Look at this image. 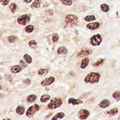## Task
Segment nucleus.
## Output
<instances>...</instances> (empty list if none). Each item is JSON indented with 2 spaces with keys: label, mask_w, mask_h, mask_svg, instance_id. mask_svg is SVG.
<instances>
[{
  "label": "nucleus",
  "mask_w": 120,
  "mask_h": 120,
  "mask_svg": "<svg viewBox=\"0 0 120 120\" xmlns=\"http://www.w3.org/2000/svg\"><path fill=\"white\" fill-rule=\"evenodd\" d=\"M101 78V74L98 72H91L88 74L84 78V82L86 84L98 83Z\"/></svg>",
  "instance_id": "obj_1"
},
{
  "label": "nucleus",
  "mask_w": 120,
  "mask_h": 120,
  "mask_svg": "<svg viewBox=\"0 0 120 120\" xmlns=\"http://www.w3.org/2000/svg\"><path fill=\"white\" fill-rule=\"evenodd\" d=\"M63 105V100L60 98H53L48 104V108L50 110H55Z\"/></svg>",
  "instance_id": "obj_2"
},
{
  "label": "nucleus",
  "mask_w": 120,
  "mask_h": 120,
  "mask_svg": "<svg viewBox=\"0 0 120 120\" xmlns=\"http://www.w3.org/2000/svg\"><path fill=\"white\" fill-rule=\"evenodd\" d=\"M39 109H40V107L38 104H34V105L30 106L28 108V110L26 111V116L30 118L33 117L34 115L39 110Z\"/></svg>",
  "instance_id": "obj_3"
},
{
  "label": "nucleus",
  "mask_w": 120,
  "mask_h": 120,
  "mask_svg": "<svg viewBox=\"0 0 120 120\" xmlns=\"http://www.w3.org/2000/svg\"><path fill=\"white\" fill-rule=\"evenodd\" d=\"M102 37L100 34H96L94 35H93L91 39H90V44L92 45V46H99L101 42H102Z\"/></svg>",
  "instance_id": "obj_4"
},
{
  "label": "nucleus",
  "mask_w": 120,
  "mask_h": 120,
  "mask_svg": "<svg viewBox=\"0 0 120 120\" xmlns=\"http://www.w3.org/2000/svg\"><path fill=\"white\" fill-rule=\"evenodd\" d=\"M78 17L73 14H69L65 17V22L69 25H75L78 22Z\"/></svg>",
  "instance_id": "obj_5"
},
{
  "label": "nucleus",
  "mask_w": 120,
  "mask_h": 120,
  "mask_svg": "<svg viewBox=\"0 0 120 120\" xmlns=\"http://www.w3.org/2000/svg\"><path fill=\"white\" fill-rule=\"evenodd\" d=\"M30 20V18L28 15H20V17H18V20H17V22L19 25H27Z\"/></svg>",
  "instance_id": "obj_6"
},
{
  "label": "nucleus",
  "mask_w": 120,
  "mask_h": 120,
  "mask_svg": "<svg viewBox=\"0 0 120 120\" xmlns=\"http://www.w3.org/2000/svg\"><path fill=\"white\" fill-rule=\"evenodd\" d=\"M89 115H90V112L86 109H81L78 112V117L81 120L87 119Z\"/></svg>",
  "instance_id": "obj_7"
},
{
  "label": "nucleus",
  "mask_w": 120,
  "mask_h": 120,
  "mask_svg": "<svg viewBox=\"0 0 120 120\" xmlns=\"http://www.w3.org/2000/svg\"><path fill=\"white\" fill-rule=\"evenodd\" d=\"M92 53V50L88 48H84L80 50V51L77 53L78 57H84L89 56Z\"/></svg>",
  "instance_id": "obj_8"
},
{
  "label": "nucleus",
  "mask_w": 120,
  "mask_h": 120,
  "mask_svg": "<svg viewBox=\"0 0 120 120\" xmlns=\"http://www.w3.org/2000/svg\"><path fill=\"white\" fill-rule=\"evenodd\" d=\"M56 79L54 77H48L44 80H42L41 82V85L42 86H50L51 84H52L54 82H55Z\"/></svg>",
  "instance_id": "obj_9"
},
{
  "label": "nucleus",
  "mask_w": 120,
  "mask_h": 120,
  "mask_svg": "<svg viewBox=\"0 0 120 120\" xmlns=\"http://www.w3.org/2000/svg\"><path fill=\"white\" fill-rule=\"evenodd\" d=\"M100 27V23L98 22H91L86 25V27L91 30H97Z\"/></svg>",
  "instance_id": "obj_10"
},
{
  "label": "nucleus",
  "mask_w": 120,
  "mask_h": 120,
  "mask_svg": "<svg viewBox=\"0 0 120 120\" xmlns=\"http://www.w3.org/2000/svg\"><path fill=\"white\" fill-rule=\"evenodd\" d=\"M83 102L82 100L80 99H76V98H70L68 99V103L70 104V105H79V104H82Z\"/></svg>",
  "instance_id": "obj_11"
},
{
  "label": "nucleus",
  "mask_w": 120,
  "mask_h": 120,
  "mask_svg": "<svg viewBox=\"0 0 120 120\" xmlns=\"http://www.w3.org/2000/svg\"><path fill=\"white\" fill-rule=\"evenodd\" d=\"M110 101H109V100H107V99H105V100H103V101H102L100 103H99V107L100 108H108L109 106H110Z\"/></svg>",
  "instance_id": "obj_12"
},
{
  "label": "nucleus",
  "mask_w": 120,
  "mask_h": 120,
  "mask_svg": "<svg viewBox=\"0 0 120 120\" xmlns=\"http://www.w3.org/2000/svg\"><path fill=\"white\" fill-rule=\"evenodd\" d=\"M118 112H119L118 108H112V109L110 110L109 111L106 112L105 114H106L107 115H109V116H115V115H116L117 114H118Z\"/></svg>",
  "instance_id": "obj_13"
},
{
  "label": "nucleus",
  "mask_w": 120,
  "mask_h": 120,
  "mask_svg": "<svg viewBox=\"0 0 120 120\" xmlns=\"http://www.w3.org/2000/svg\"><path fill=\"white\" fill-rule=\"evenodd\" d=\"M89 63V59L88 58H85L84 59H83V60H82L80 68H81L82 69H85V68L88 66Z\"/></svg>",
  "instance_id": "obj_14"
},
{
  "label": "nucleus",
  "mask_w": 120,
  "mask_h": 120,
  "mask_svg": "<svg viewBox=\"0 0 120 120\" xmlns=\"http://www.w3.org/2000/svg\"><path fill=\"white\" fill-rule=\"evenodd\" d=\"M21 70H22V68H21L20 65H14V66L12 67L11 69V72L13 73V74L18 73V72H20Z\"/></svg>",
  "instance_id": "obj_15"
},
{
  "label": "nucleus",
  "mask_w": 120,
  "mask_h": 120,
  "mask_svg": "<svg viewBox=\"0 0 120 120\" xmlns=\"http://www.w3.org/2000/svg\"><path fill=\"white\" fill-rule=\"evenodd\" d=\"M68 52V49L65 46H60L57 50V53L58 54H67Z\"/></svg>",
  "instance_id": "obj_16"
},
{
  "label": "nucleus",
  "mask_w": 120,
  "mask_h": 120,
  "mask_svg": "<svg viewBox=\"0 0 120 120\" xmlns=\"http://www.w3.org/2000/svg\"><path fill=\"white\" fill-rule=\"evenodd\" d=\"M15 112H16V113H17L18 115H23V114L25 113V108L23 106H21V105L18 106L17 108H16V110H15Z\"/></svg>",
  "instance_id": "obj_17"
},
{
  "label": "nucleus",
  "mask_w": 120,
  "mask_h": 120,
  "mask_svg": "<svg viewBox=\"0 0 120 120\" xmlns=\"http://www.w3.org/2000/svg\"><path fill=\"white\" fill-rule=\"evenodd\" d=\"M65 117V113L64 112H58L56 115H54L51 120H61Z\"/></svg>",
  "instance_id": "obj_18"
},
{
  "label": "nucleus",
  "mask_w": 120,
  "mask_h": 120,
  "mask_svg": "<svg viewBox=\"0 0 120 120\" xmlns=\"http://www.w3.org/2000/svg\"><path fill=\"white\" fill-rule=\"evenodd\" d=\"M50 100H51V96L49 95H46V94L41 96V98H40V102L43 103H46L47 101H49Z\"/></svg>",
  "instance_id": "obj_19"
},
{
  "label": "nucleus",
  "mask_w": 120,
  "mask_h": 120,
  "mask_svg": "<svg viewBox=\"0 0 120 120\" xmlns=\"http://www.w3.org/2000/svg\"><path fill=\"white\" fill-rule=\"evenodd\" d=\"M36 100H37V96L35 94H31L27 97V101L28 103H33Z\"/></svg>",
  "instance_id": "obj_20"
},
{
  "label": "nucleus",
  "mask_w": 120,
  "mask_h": 120,
  "mask_svg": "<svg viewBox=\"0 0 120 120\" xmlns=\"http://www.w3.org/2000/svg\"><path fill=\"white\" fill-rule=\"evenodd\" d=\"M49 72V70L48 69H46V68H41L38 70L37 72V74L39 75V76H43V75H46L47 73Z\"/></svg>",
  "instance_id": "obj_21"
},
{
  "label": "nucleus",
  "mask_w": 120,
  "mask_h": 120,
  "mask_svg": "<svg viewBox=\"0 0 120 120\" xmlns=\"http://www.w3.org/2000/svg\"><path fill=\"white\" fill-rule=\"evenodd\" d=\"M101 11H102L103 12L107 13V12H108L109 10H110V6H109L108 4H101Z\"/></svg>",
  "instance_id": "obj_22"
},
{
  "label": "nucleus",
  "mask_w": 120,
  "mask_h": 120,
  "mask_svg": "<svg viewBox=\"0 0 120 120\" xmlns=\"http://www.w3.org/2000/svg\"><path fill=\"white\" fill-rule=\"evenodd\" d=\"M41 0H35V1L32 3V4L31 5V8H39V7L40 6V5H41Z\"/></svg>",
  "instance_id": "obj_23"
},
{
  "label": "nucleus",
  "mask_w": 120,
  "mask_h": 120,
  "mask_svg": "<svg viewBox=\"0 0 120 120\" xmlns=\"http://www.w3.org/2000/svg\"><path fill=\"white\" fill-rule=\"evenodd\" d=\"M112 97L117 101H120V91H115L113 93V94H112Z\"/></svg>",
  "instance_id": "obj_24"
},
{
  "label": "nucleus",
  "mask_w": 120,
  "mask_h": 120,
  "mask_svg": "<svg viewBox=\"0 0 120 120\" xmlns=\"http://www.w3.org/2000/svg\"><path fill=\"white\" fill-rule=\"evenodd\" d=\"M23 58H24L25 60L26 61V63L27 64H30L32 62V57L29 54H25L23 56Z\"/></svg>",
  "instance_id": "obj_25"
},
{
  "label": "nucleus",
  "mask_w": 120,
  "mask_h": 120,
  "mask_svg": "<svg viewBox=\"0 0 120 120\" xmlns=\"http://www.w3.org/2000/svg\"><path fill=\"white\" fill-rule=\"evenodd\" d=\"M34 26L32 25H28L27 26H26V27L25 28V30L26 32L27 33H32L34 31Z\"/></svg>",
  "instance_id": "obj_26"
},
{
  "label": "nucleus",
  "mask_w": 120,
  "mask_h": 120,
  "mask_svg": "<svg viewBox=\"0 0 120 120\" xmlns=\"http://www.w3.org/2000/svg\"><path fill=\"white\" fill-rule=\"evenodd\" d=\"M84 20L86 21L90 22V21H94L96 20V17L94 15H87L84 18Z\"/></svg>",
  "instance_id": "obj_27"
},
{
  "label": "nucleus",
  "mask_w": 120,
  "mask_h": 120,
  "mask_svg": "<svg viewBox=\"0 0 120 120\" xmlns=\"http://www.w3.org/2000/svg\"><path fill=\"white\" fill-rule=\"evenodd\" d=\"M28 44H29V46L32 49H35L37 46V44L35 40H31Z\"/></svg>",
  "instance_id": "obj_28"
},
{
  "label": "nucleus",
  "mask_w": 120,
  "mask_h": 120,
  "mask_svg": "<svg viewBox=\"0 0 120 120\" xmlns=\"http://www.w3.org/2000/svg\"><path fill=\"white\" fill-rule=\"evenodd\" d=\"M104 61H105V60H104L103 58L99 59L98 61H96V63H94L93 64V66H94V67H98V66H100L101 65H102V64L103 63Z\"/></svg>",
  "instance_id": "obj_29"
},
{
  "label": "nucleus",
  "mask_w": 120,
  "mask_h": 120,
  "mask_svg": "<svg viewBox=\"0 0 120 120\" xmlns=\"http://www.w3.org/2000/svg\"><path fill=\"white\" fill-rule=\"evenodd\" d=\"M9 8H10V10L11 11L12 13H15L16 9H17V5L15 3H11L10 6H9Z\"/></svg>",
  "instance_id": "obj_30"
},
{
  "label": "nucleus",
  "mask_w": 120,
  "mask_h": 120,
  "mask_svg": "<svg viewBox=\"0 0 120 120\" xmlns=\"http://www.w3.org/2000/svg\"><path fill=\"white\" fill-rule=\"evenodd\" d=\"M8 41L10 43H13V42H15L17 40V37L15 36L11 35V36H9L8 37Z\"/></svg>",
  "instance_id": "obj_31"
},
{
  "label": "nucleus",
  "mask_w": 120,
  "mask_h": 120,
  "mask_svg": "<svg viewBox=\"0 0 120 120\" xmlns=\"http://www.w3.org/2000/svg\"><path fill=\"white\" fill-rule=\"evenodd\" d=\"M60 1L66 6H71L72 4V0H60Z\"/></svg>",
  "instance_id": "obj_32"
},
{
  "label": "nucleus",
  "mask_w": 120,
  "mask_h": 120,
  "mask_svg": "<svg viewBox=\"0 0 120 120\" xmlns=\"http://www.w3.org/2000/svg\"><path fill=\"white\" fill-rule=\"evenodd\" d=\"M58 39H59V36H58V34H56V33L53 34V37H52V41H53V43H56V42H57V41H58Z\"/></svg>",
  "instance_id": "obj_33"
},
{
  "label": "nucleus",
  "mask_w": 120,
  "mask_h": 120,
  "mask_svg": "<svg viewBox=\"0 0 120 120\" xmlns=\"http://www.w3.org/2000/svg\"><path fill=\"white\" fill-rule=\"evenodd\" d=\"M19 65L22 68H26L27 67V63H25L22 60H20V62H19Z\"/></svg>",
  "instance_id": "obj_34"
},
{
  "label": "nucleus",
  "mask_w": 120,
  "mask_h": 120,
  "mask_svg": "<svg viewBox=\"0 0 120 120\" xmlns=\"http://www.w3.org/2000/svg\"><path fill=\"white\" fill-rule=\"evenodd\" d=\"M0 1H1V4L3 6H6L9 2V0H0Z\"/></svg>",
  "instance_id": "obj_35"
},
{
  "label": "nucleus",
  "mask_w": 120,
  "mask_h": 120,
  "mask_svg": "<svg viewBox=\"0 0 120 120\" xmlns=\"http://www.w3.org/2000/svg\"><path fill=\"white\" fill-rule=\"evenodd\" d=\"M24 83L27 84V85H30L31 84V80L30 79H26L24 80Z\"/></svg>",
  "instance_id": "obj_36"
},
{
  "label": "nucleus",
  "mask_w": 120,
  "mask_h": 120,
  "mask_svg": "<svg viewBox=\"0 0 120 120\" xmlns=\"http://www.w3.org/2000/svg\"><path fill=\"white\" fill-rule=\"evenodd\" d=\"M25 3H30V2H31L32 1V0H23Z\"/></svg>",
  "instance_id": "obj_37"
},
{
  "label": "nucleus",
  "mask_w": 120,
  "mask_h": 120,
  "mask_svg": "<svg viewBox=\"0 0 120 120\" xmlns=\"http://www.w3.org/2000/svg\"><path fill=\"white\" fill-rule=\"evenodd\" d=\"M2 120H11V119H9V118H6V119H3Z\"/></svg>",
  "instance_id": "obj_38"
},
{
  "label": "nucleus",
  "mask_w": 120,
  "mask_h": 120,
  "mask_svg": "<svg viewBox=\"0 0 120 120\" xmlns=\"http://www.w3.org/2000/svg\"><path fill=\"white\" fill-rule=\"evenodd\" d=\"M118 120H120V117H119V119H118Z\"/></svg>",
  "instance_id": "obj_39"
}]
</instances>
